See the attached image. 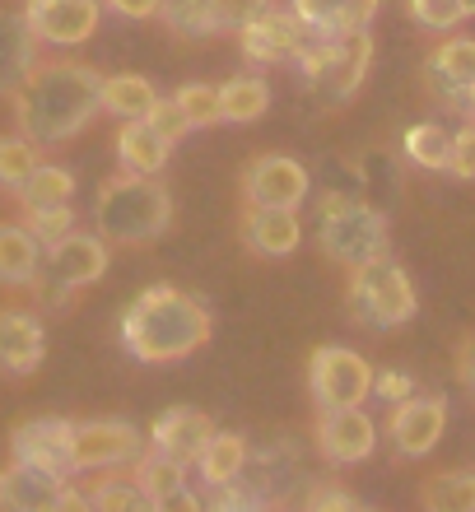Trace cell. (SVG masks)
<instances>
[{
  "label": "cell",
  "mask_w": 475,
  "mask_h": 512,
  "mask_svg": "<svg viewBox=\"0 0 475 512\" xmlns=\"http://www.w3.org/2000/svg\"><path fill=\"white\" fill-rule=\"evenodd\" d=\"M10 108L14 126L38 149L66 145L103 112V75L84 61H38V70L10 98Z\"/></svg>",
  "instance_id": "cell-1"
},
{
  "label": "cell",
  "mask_w": 475,
  "mask_h": 512,
  "mask_svg": "<svg viewBox=\"0 0 475 512\" xmlns=\"http://www.w3.org/2000/svg\"><path fill=\"white\" fill-rule=\"evenodd\" d=\"M210 308L177 284H150L122 312V350L140 364H177L210 340Z\"/></svg>",
  "instance_id": "cell-2"
},
{
  "label": "cell",
  "mask_w": 475,
  "mask_h": 512,
  "mask_svg": "<svg viewBox=\"0 0 475 512\" xmlns=\"http://www.w3.org/2000/svg\"><path fill=\"white\" fill-rule=\"evenodd\" d=\"M173 224V196L159 177L122 173L108 177L94 196V229L112 247H140L163 238Z\"/></svg>",
  "instance_id": "cell-3"
},
{
  "label": "cell",
  "mask_w": 475,
  "mask_h": 512,
  "mask_svg": "<svg viewBox=\"0 0 475 512\" xmlns=\"http://www.w3.org/2000/svg\"><path fill=\"white\" fill-rule=\"evenodd\" d=\"M317 247H322L326 261L354 270L373 261V256H387L392 247V224L378 205L354 201V196H322V215H317Z\"/></svg>",
  "instance_id": "cell-4"
},
{
  "label": "cell",
  "mask_w": 475,
  "mask_h": 512,
  "mask_svg": "<svg viewBox=\"0 0 475 512\" xmlns=\"http://www.w3.org/2000/svg\"><path fill=\"white\" fill-rule=\"evenodd\" d=\"M345 303H350L354 322L368 331H396L420 312L415 284H410L406 266H396L392 256H373L364 266H354L350 284H345Z\"/></svg>",
  "instance_id": "cell-5"
},
{
  "label": "cell",
  "mask_w": 475,
  "mask_h": 512,
  "mask_svg": "<svg viewBox=\"0 0 475 512\" xmlns=\"http://www.w3.org/2000/svg\"><path fill=\"white\" fill-rule=\"evenodd\" d=\"M294 66L303 70V80L313 84V94L326 108H340L364 89L368 66H373V38H368V28L345 33V38H317L313 33Z\"/></svg>",
  "instance_id": "cell-6"
},
{
  "label": "cell",
  "mask_w": 475,
  "mask_h": 512,
  "mask_svg": "<svg viewBox=\"0 0 475 512\" xmlns=\"http://www.w3.org/2000/svg\"><path fill=\"white\" fill-rule=\"evenodd\" d=\"M108 247L112 243L98 229L94 233L70 229L66 238L47 243L42 270H38V280H33V294H38L47 308H66L80 289H89V284H98L108 275V261H112Z\"/></svg>",
  "instance_id": "cell-7"
},
{
  "label": "cell",
  "mask_w": 475,
  "mask_h": 512,
  "mask_svg": "<svg viewBox=\"0 0 475 512\" xmlns=\"http://www.w3.org/2000/svg\"><path fill=\"white\" fill-rule=\"evenodd\" d=\"M373 364L350 345H317L308 354V391H313L317 410H345V405H364L373 391Z\"/></svg>",
  "instance_id": "cell-8"
},
{
  "label": "cell",
  "mask_w": 475,
  "mask_h": 512,
  "mask_svg": "<svg viewBox=\"0 0 475 512\" xmlns=\"http://www.w3.org/2000/svg\"><path fill=\"white\" fill-rule=\"evenodd\" d=\"M0 512H89V494L70 489V475L14 457L0 471Z\"/></svg>",
  "instance_id": "cell-9"
},
{
  "label": "cell",
  "mask_w": 475,
  "mask_h": 512,
  "mask_svg": "<svg viewBox=\"0 0 475 512\" xmlns=\"http://www.w3.org/2000/svg\"><path fill=\"white\" fill-rule=\"evenodd\" d=\"M140 452H145V438H140L136 424H126V419H84V424H75L70 471H117L126 461H136Z\"/></svg>",
  "instance_id": "cell-10"
},
{
  "label": "cell",
  "mask_w": 475,
  "mask_h": 512,
  "mask_svg": "<svg viewBox=\"0 0 475 512\" xmlns=\"http://www.w3.org/2000/svg\"><path fill=\"white\" fill-rule=\"evenodd\" d=\"M313 191V177L294 154H257L243 168V205H280L299 210Z\"/></svg>",
  "instance_id": "cell-11"
},
{
  "label": "cell",
  "mask_w": 475,
  "mask_h": 512,
  "mask_svg": "<svg viewBox=\"0 0 475 512\" xmlns=\"http://www.w3.org/2000/svg\"><path fill=\"white\" fill-rule=\"evenodd\" d=\"M308 28L294 10H266L257 14L247 28H238V47L252 66H285V61H299L303 47H308Z\"/></svg>",
  "instance_id": "cell-12"
},
{
  "label": "cell",
  "mask_w": 475,
  "mask_h": 512,
  "mask_svg": "<svg viewBox=\"0 0 475 512\" xmlns=\"http://www.w3.org/2000/svg\"><path fill=\"white\" fill-rule=\"evenodd\" d=\"M443 429H448L443 396H406V401L392 405V419H387V438H392L396 457H410V461L429 457L443 443Z\"/></svg>",
  "instance_id": "cell-13"
},
{
  "label": "cell",
  "mask_w": 475,
  "mask_h": 512,
  "mask_svg": "<svg viewBox=\"0 0 475 512\" xmlns=\"http://www.w3.org/2000/svg\"><path fill=\"white\" fill-rule=\"evenodd\" d=\"M24 14L47 47H80L103 24V0H28Z\"/></svg>",
  "instance_id": "cell-14"
},
{
  "label": "cell",
  "mask_w": 475,
  "mask_h": 512,
  "mask_svg": "<svg viewBox=\"0 0 475 512\" xmlns=\"http://www.w3.org/2000/svg\"><path fill=\"white\" fill-rule=\"evenodd\" d=\"M317 447L331 466H359L378 452V424L364 415V405L345 410H322L317 419Z\"/></svg>",
  "instance_id": "cell-15"
},
{
  "label": "cell",
  "mask_w": 475,
  "mask_h": 512,
  "mask_svg": "<svg viewBox=\"0 0 475 512\" xmlns=\"http://www.w3.org/2000/svg\"><path fill=\"white\" fill-rule=\"evenodd\" d=\"M70 443H75V419H61V415L24 419L10 433L14 457L33 461V466H47V471H61V475H75L70 471Z\"/></svg>",
  "instance_id": "cell-16"
},
{
  "label": "cell",
  "mask_w": 475,
  "mask_h": 512,
  "mask_svg": "<svg viewBox=\"0 0 475 512\" xmlns=\"http://www.w3.org/2000/svg\"><path fill=\"white\" fill-rule=\"evenodd\" d=\"M42 359H47V331L38 312L0 308V373L28 378L42 368Z\"/></svg>",
  "instance_id": "cell-17"
},
{
  "label": "cell",
  "mask_w": 475,
  "mask_h": 512,
  "mask_svg": "<svg viewBox=\"0 0 475 512\" xmlns=\"http://www.w3.org/2000/svg\"><path fill=\"white\" fill-rule=\"evenodd\" d=\"M238 238H243L247 252L257 256H289L303 243V224L299 210H280V205H243V219H238Z\"/></svg>",
  "instance_id": "cell-18"
},
{
  "label": "cell",
  "mask_w": 475,
  "mask_h": 512,
  "mask_svg": "<svg viewBox=\"0 0 475 512\" xmlns=\"http://www.w3.org/2000/svg\"><path fill=\"white\" fill-rule=\"evenodd\" d=\"M210 438H215V419L201 415V410H191V405H173V410H163V415L154 419V429H150L154 452L182 461V466H196Z\"/></svg>",
  "instance_id": "cell-19"
},
{
  "label": "cell",
  "mask_w": 475,
  "mask_h": 512,
  "mask_svg": "<svg viewBox=\"0 0 475 512\" xmlns=\"http://www.w3.org/2000/svg\"><path fill=\"white\" fill-rule=\"evenodd\" d=\"M38 33L28 24V14L0 10V98H14L19 84L38 70Z\"/></svg>",
  "instance_id": "cell-20"
},
{
  "label": "cell",
  "mask_w": 475,
  "mask_h": 512,
  "mask_svg": "<svg viewBox=\"0 0 475 512\" xmlns=\"http://www.w3.org/2000/svg\"><path fill=\"white\" fill-rule=\"evenodd\" d=\"M136 480L145 485V494H150V503L159 512H196L201 508V499L187 489V466L173 457H163V452H140L136 457Z\"/></svg>",
  "instance_id": "cell-21"
},
{
  "label": "cell",
  "mask_w": 475,
  "mask_h": 512,
  "mask_svg": "<svg viewBox=\"0 0 475 512\" xmlns=\"http://www.w3.org/2000/svg\"><path fill=\"white\" fill-rule=\"evenodd\" d=\"M382 0H289V10L303 19L308 33L317 38H345V33H359V28L373 24Z\"/></svg>",
  "instance_id": "cell-22"
},
{
  "label": "cell",
  "mask_w": 475,
  "mask_h": 512,
  "mask_svg": "<svg viewBox=\"0 0 475 512\" xmlns=\"http://www.w3.org/2000/svg\"><path fill=\"white\" fill-rule=\"evenodd\" d=\"M173 159V140H163L145 117L136 122H122L117 131V163H122V173H145V177H159Z\"/></svg>",
  "instance_id": "cell-23"
},
{
  "label": "cell",
  "mask_w": 475,
  "mask_h": 512,
  "mask_svg": "<svg viewBox=\"0 0 475 512\" xmlns=\"http://www.w3.org/2000/svg\"><path fill=\"white\" fill-rule=\"evenodd\" d=\"M42 256H47V243L28 224L0 219V284H14V289L33 284L42 270Z\"/></svg>",
  "instance_id": "cell-24"
},
{
  "label": "cell",
  "mask_w": 475,
  "mask_h": 512,
  "mask_svg": "<svg viewBox=\"0 0 475 512\" xmlns=\"http://www.w3.org/2000/svg\"><path fill=\"white\" fill-rule=\"evenodd\" d=\"M429 80L462 103L475 84V38H443L429 52Z\"/></svg>",
  "instance_id": "cell-25"
},
{
  "label": "cell",
  "mask_w": 475,
  "mask_h": 512,
  "mask_svg": "<svg viewBox=\"0 0 475 512\" xmlns=\"http://www.w3.org/2000/svg\"><path fill=\"white\" fill-rule=\"evenodd\" d=\"M196 471H201V480L210 489H224V485H238L247 471V443L243 433H219L205 443L201 461H196Z\"/></svg>",
  "instance_id": "cell-26"
},
{
  "label": "cell",
  "mask_w": 475,
  "mask_h": 512,
  "mask_svg": "<svg viewBox=\"0 0 475 512\" xmlns=\"http://www.w3.org/2000/svg\"><path fill=\"white\" fill-rule=\"evenodd\" d=\"M154 98H159V89L145 75H103V112L117 117V122L150 117Z\"/></svg>",
  "instance_id": "cell-27"
},
{
  "label": "cell",
  "mask_w": 475,
  "mask_h": 512,
  "mask_svg": "<svg viewBox=\"0 0 475 512\" xmlns=\"http://www.w3.org/2000/svg\"><path fill=\"white\" fill-rule=\"evenodd\" d=\"M19 205L24 210H42V205H70L75 201V173L70 168H61V163H38L33 173H28V182L19 191Z\"/></svg>",
  "instance_id": "cell-28"
},
{
  "label": "cell",
  "mask_w": 475,
  "mask_h": 512,
  "mask_svg": "<svg viewBox=\"0 0 475 512\" xmlns=\"http://www.w3.org/2000/svg\"><path fill=\"white\" fill-rule=\"evenodd\" d=\"M401 149L424 173H448V163H452V135L438 122H415L406 131V140H401Z\"/></svg>",
  "instance_id": "cell-29"
},
{
  "label": "cell",
  "mask_w": 475,
  "mask_h": 512,
  "mask_svg": "<svg viewBox=\"0 0 475 512\" xmlns=\"http://www.w3.org/2000/svg\"><path fill=\"white\" fill-rule=\"evenodd\" d=\"M420 503L429 512H475V471L429 475L420 485Z\"/></svg>",
  "instance_id": "cell-30"
},
{
  "label": "cell",
  "mask_w": 475,
  "mask_h": 512,
  "mask_svg": "<svg viewBox=\"0 0 475 512\" xmlns=\"http://www.w3.org/2000/svg\"><path fill=\"white\" fill-rule=\"evenodd\" d=\"M219 98H224V122H238V126L257 122L271 108V89H266L261 75H238V80H229L219 89Z\"/></svg>",
  "instance_id": "cell-31"
},
{
  "label": "cell",
  "mask_w": 475,
  "mask_h": 512,
  "mask_svg": "<svg viewBox=\"0 0 475 512\" xmlns=\"http://www.w3.org/2000/svg\"><path fill=\"white\" fill-rule=\"evenodd\" d=\"M89 508L94 512H150V494L136 475H103L94 489H89Z\"/></svg>",
  "instance_id": "cell-32"
},
{
  "label": "cell",
  "mask_w": 475,
  "mask_h": 512,
  "mask_svg": "<svg viewBox=\"0 0 475 512\" xmlns=\"http://www.w3.org/2000/svg\"><path fill=\"white\" fill-rule=\"evenodd\" d=\"M159 19L173 28L177 38H210V33H219L215 0H163Z\"/></svg>",
  "instance_id": "cell-33"
},
{
  "label": "cell",
  "mask_w": 475,
  "mask_h": 512,
  "mask_svg": "<svg viewBox=\"0 0 475 512\" xmlns=\"http://www.w3.org/2000/svg\"><path fill=\"white\" fill-rule=\"evenodd\" d=\"M38 145L28 140L24 131L19 135H0V187L5 191H19L28 182V173L38 168Z\"/></svg>",
  "instance_id": "cell-34"
},
{
  "label": "cell",
  "mask_w": 475,
  "mask_h": 512,
  "mask_svg": "<svg viewBox=\"0 0 475 512\" xmlns=\"http://www.w3.org/2000/svg\"><path fill=\"white\" fill-rule=\"evenodd\" d=\"M173 98L182 103V112H187L191 126H219L224 122V98H219L215 84H182Z\"/></svg>",
  "instance_id": "cell-35"
},
{
  "label": "cell",
  "mask_w": 475,
  "mask_h": 512,
  "mask_svg": "<svg viewBox=\"0 0 475 512\" xmlns=\"http://www.w3.org/2000/svg\"><path fill=\"white\" fill-rule=\"evenodd\" d=\"M410 5V19L429 33H452V28L466 19V5L462 0H406Z\"/></svg>",
  "instance_id": "cell-36"
},
{
  "label": "cell",
  "mask_w": 475,
  "mask_h": 512,
  "mask_svg": "<svg viewBox=\"0 0 475 512\" xmlns=\"http://www.w3.org/2000/svg\"><path fill=\"white\" fill-rule=\"evenodd\" d=\"M24 224L42 243H56V238H66L75 229V210L70 205H42V210H24Z\"/></svg>",
  "instance_id": "cell-37"
},
{
  "label": "cell",
  "mask_w": 475,
  "mask_h": 512,
  "mask_svg": "<svg viewBox=\"0 0 475 512\" xmlns=\"http://www.w3.org/2000/svg\"><path fill=\"white\" fill-rule=\"evenodd\" d=\"M145 122H150L163 140H173V145L191 131L187 112H182V103H177V98H154V108H150V117H145Z\"/></svg>",
  "instance_id": "cell-38"
},
{
  "label": "cell",
  "mask_w": 475,
  "mask_h": 512,
  "mask_svg": "<svg viewBox=\"0 0 475 512\" xmlns=\"http://www.w3.org/2000/svg\"><path fill=\"white\" fill-rule=\"evenodd\" d=\"M271 10V0H215V14H219V28H247L257 14Z\"/></svg>",
  "instance_id": "cell-39"
},
{
  "label": "cell",
  "mask_w": 475,
  "mask_h": 512,
  "mask_svg": "<svg viewBox=\"0 0 475 512\" xmlns=\"http://www.w3.org/2000/svg\"><path fill=\"white\" fill-rule=\"evenodd\" d=\"M452 177H475V117H466V126L452 135Z\"/></svg>",
  "instance_id": "cell-40"
},
{
  "label": "cell",
  "mask_w": 475,
  "mask_h": 512,
  "mask_svg": "<svg viewBox=\"0 0 475 512\" xmlns=\"http://www.w3.org/2000/svg\"><path fill=\"white\" fill-rule=\"evenodd\" d=\"M373 391H378L382 401H406L410 391H415V382L406 378V373H378V378H373Z\"/></svg>",
  "instance_id": "cell-41"
},
{
  "label": "cell",
  "mask_w": 475,
  "mask_h": 512,
  "mask_svg": "<svg viewBox=\"0 0 475 512\" xmlns=\"http://www.w3.org/2000/svg\"><path fill=\"white\" fill-rule=\"evenodd\" d=\"M112 14H122V19H154L163 10V0H103Z\"/></svg>",
  "instance_id": "cell-42"
},
{
  "label": "cell",
  "mask_w": 475,
  "mask_h": 512,
  "mask_svg": "<svg viewBox=\"0 0 475 512\" xmlns=\"http://www.w3.org/2000/svg\"><path fill=\"white\" fill-rule=\"evenodd\" d=\"M308 508H359V499H350V494H340V489H317L313 499H308Z\"/></svg>",
  "instance_id": "cell-43"
},
{
  "label": "cell",
  "mask_w": 475,
  "mask_h": 512,
  "mask_svg": "<svg viewBox=\"0 0 475 512\" xmlns=\"http://www.w3.org/2000/svg\"><path fill=\"white\" fill-rule=\"evenodd\" d=\"M457 373H462V382L475 391V336L466 340L462 350H457Z\"/></svg>",
  "instance_id": "cell-44"
},
{
  "label": "cell",
  "mask_w": 475,
  "mask_h": 512,
  "mask_svg": "<svg viewBox=\"0 0 475 512\" xmlns=\"http://www.w3.org/2000/svg\"><path fill=\"white\" fill-rule=\"evenodd\" d=\"M462 108H466V117H475V84H471V94L462 98Z\"/></svg>",
  "instance_id": "cell-45"
},
{
  "label": "cell",
  "mask_w": 475,
  "mask_h": 512,
  "mask_svg": "<svg viewBox=\"0 0 475 512\" xmlns=\"http://www.w3.org/2000/svg\"><path fill=\"white\" fill-rule=\"evenodd\" d=\"M462 5H466V19H471V14H475V0H462Z\"/></svg>",
  "instance_id": "cell-46"
}]
</instances>
